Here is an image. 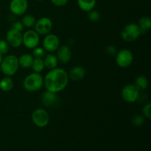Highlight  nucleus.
<instances>
[{
	"label": "nucleus",
	"mask_w": 151,
	"mask_h": 151,
	"mask_svg": "<svg viewBox=\"0 0 151 151\" xmlns=\"http://www.w3.org/2000/svg\"><path fill=\"white\" fill-rule=\"evenodd\" d=\"M69 75L61 68L50 69L44 78V86L46 90L53 93H58L63 91L68 85Z\"/></svg>",
	"instance_id": "f257e3e1"
},
{
	"label": "nucleus",
	"mask_w": 151,
	"mask_h": 151,
	"mask_svg": "<svg viewBox=\"0 0 151 151\" xmlns=\"http://www.w3.org/2000/svg\"><path fill=\"white\" fill-rule=\"evenodd\" d=\"M44 86V78L40 73L32 72L26 77L23 81V87L26 91L35 92L41 89Z\"/></svg>",
	"instance_id": "f03ea898"
},
{
	"label": "nucleus",
	"mask_w": 151,
	"mask_h": 151,
	"mask_svg": "<svg viewBox=\"0 0 151 151\" xmlns=\"http://www.w3.org/2000/svg\"><path fill=\"white\" fill-rule=\"evenodd\" d=\"M19 64L18 58L14 55H8L6 57L3 58L2 61L0 64V68L6 76L11 77L17 72L19 69Z\"/></svg>",
	"instance_id": "7ed1b4c3"
},
{
	"label": "nucleus",
	"mask_w": 151,
	"mask_h": 151,
	"mask_svg": "<svg viewBox=\"0 0 151 151\" xmlns=\"http://www.w3.org/2000/svg\"><path fill=\"white\" fill-rule=\"evenodd\" d=\"M142 35L141 29L137 24L129 23L121 31V38L126 42H133Z\"/></svg>",
	"instance_id": "20e7f679"
},
{
	"label": "nucleus",
	"mask_w": 151,
	"mask_h": 151,
	"mask_svg": "<svg viewBox=\"0 0 151 151\" xmlns=\"http://www.w3.org/2000/svg\"><path fill=\"white\" fill-rule=\"evenodd\" d=\"M31 119L35 126L38 128H45L50 122V118L48 112L45 109L38 108L32 112Z\"/></svg>",
	"instance_id": "39448f33"
},
{
	"label": "nucleus",
	"mask_w": 151,
	"mask_h": 151,
	"mask_svg": "<svg viewBox=\"0 0 151 151\" xmlns=\"http://www.w3.org/2000/svg\"><path fill=\"white\" fill-rule=\"evenodd\" d=\"M115 60L118 66L121 68H127L132 64L134 61V55L132 52L128 49H122L117 51L115 55Z\"/></svg>",
	"instance_id": "423d86ee"
},
{
	"label": "nucleus",
	"mask_w": 151,
	"mask_h": 151,
	"mask_svg": "<svg viewBox=\"0 0 151 151\" xmlns=\"http://www.w3.org/2000/svg\"><path fill=\"white\" fill-rule=\"evenodd\" d=\"M40 42V36L33 29H28L22 34V44L26 48L32 50L38 47Z\"/></svg>",
	"instance_id": "0eeeda50"
},
{
	"label": "nucleus",
	"mask_w": 151,
	"mask_h": 151,
	"mask_svg": "<svg viewBox=\"0 0 151 151\" xmlns=\"http://www.w3.org/2000/svg\"><path fill=\"white\" fill-rule=\"evenodd\" d=\"M52 21L51 20V19H50L49 17H46V16L38 19L34 25L35 32L38 35H46L50 33L52 29Z\"/></svg>",
	"instance_id": "6e6552de"
},
{
	"label": "nucleus",
	"mask_w": 151,
	"mask_h": 151,
	"mask_svg": "<svg viewBox=\"0 0 151 151\" xmlns=\"http://www.w3.org/2000/svg\"><path fill=\"white\" fill-rule=\"evenodd\" d=\"M139 91L134 84H128L122 89V97L127 103H133L138 100Z\"/></svg>",
	"instance_id": "1a4fd4ad"
},
{
	"label": "nucleus",
	"mask_w": 151,
	"mask_h": 151,
	"mask_svg": "<svg viewBox=\"0 0 151 151\" xmlns=\"http://www.w3.org/2000/svg\"><path fill=\"white\" fill-rule=\"evenodd\" d=\"M43 48L49 53H52L57 51L60 47V39L55 34H47L43 40Z\"/></svg>",
	"instance_id": "9d476101"
},
{
	"label": "nucleus",
	"mask_w": 151,
	"mask_h": 151,
	"mask_svg": "<svg viewBox=\"0 0 151 151\" xmlns=\"http://www.w3.org/2000/svg\"><path fill=\"white\" fill-rule=\"evenodd\" d=\"M10 10L14 16H23L28 8L27 0H11L10 2Z\"/></svg>",
	"instance_id": "9b49d317"
},
{
	"label": "nucleus",
	"mask_w": 151,
	"mask_h": 151,
	"mask_svg": "<svg viewBox=\"0 0 151 151\" xmlns=\"http://www.w3.org/2000/svg\"><path fill=\"white\" fill-rule=\"evenodd\" d=\"M6 41L10 47L13 48H19L22 44V32L11 29L7 31L6 34Z\"/></svg>",
	"instance_id": "f8f14e48"
},
{
	"label": "nucleus",
	"mask_w": 151,
	"mask_h": 151,
	"mask_svg": "<svg viewBox=\"0 0 151 151\" xmlns=\"http://www.w3.org/2000/svg\"><path fill=\"white\" fill-rule=\"evenodd\" d=\"M41 102L45 107H56L59 103V97L56 93L46 91L41 96Z\"/></svg>",
	"instance_id": "ddd939ff"
},
{
	"label": "nucleus",
	"mask_w": 151,
	"mask_h": 151,
	"mask_svg": "<svg viewBox=\"0 0 151 151\" xmlns=\"http://www.w3.org/2000/svg\"><path fill=\"white\" fill-rule=\"evenodd\" d=\"M72 50L70 47L67 45H60L57 50V57L58 62L63 64H66L69 63L72 58Z\"/></svg>",
	"instance_id": "4468645a"
},
{
	"label": "nucleus",
	"mask_w": 151,
	"mask_h": 151,
	"mask_svg": "<svg viewBox=\"0 0 151 151\" xmlns=\"http://www.w3.org/2000/svg\"><path fill=\"white\" fill-rule=\"evenodd\" d=\"M69 78L73 81H80L86 76V70L83 67L80 66H74L69 71Z\"/></svg>",
	"instance_id": "2eb2a0df"
},
{
	"label": "nucleus",
	"mask_w": 151,
	"mask_h": 151,
	"mask_svg": "<svg viewBox=\"0 0 151 151\" xmlns=\"http://www.w3.org/2000/svg\"><path fill=\"white\" fill-rule=\"evenodd\" d=\"M43 60H44L45 67L50 70L56 68L58 64V60L57 57L52 53H49V54L45 55V56L43 58Z\"/></svg>",
	"instance_id": "dca6fc26"
},
{
	"label": "nucleus",
	"mask_w": 151,
	"mask_h": 151,
	"mask_svg": "<svg viewBox=\"0 0 151 151\" xmlns=\"http://www.w3.org/2000/svg\"><path fill=\"white\" fill-rule=\"evenodd\" d=\"M19 60V66L22 67L23 69H28L31 68V66L33 62L34 57L32 55L29 54V53H25V54L22 55L19 58H18Z\"/></svg>",
	"instance_id": "f3484780"
},
{
	"label": "nucleus",
	"mask_w": 151,
	"mask_h": 151,
	"mask_svg": "<svg viewBox=\"0 0 151 151\" xmlns=\"http://www.w3.org/2000/svg\"><path fill=\"white\" fill-rule=\"evenodd\" d=\"M96 2L97 0H78V5L83 11L88 12L94 8Z\"/></svg>",
	"instance_id": "a211bd4d"
},
{
	"label": "nucleus",
	"mask_w": 151,
	"mask_h": 151,
	"mask_svg": "<svg viewBox=\"0 0 151 151\" xmlns=\"http://www.w3.org/2000/svg\"><path fill=\"white\" fill-rule=\"evenodd\" d=\"M137 24L141 29L142 34H145L151 28V19L149 16H142L140 18Z\"/></svg>",
	"instance_id": "6ab92c4d"
},
{
	"label": "nucleus",
	"mask_w": 151,
	"mask_h": 151,
	"mask_svg": "<svg viewBox=\"0 0 151 151\" xmlns=\"http://www.w3.org/2000/svg\"><path fill=\"white\" fill-rule=\"evenodd\" d=\"M139 91H145L147 88L149 86V82L147 78L145 75H139L135 80L134 84Z\"/></svg>",
	"instance_id": "aec40b11"
},
{
	"label": "nucleus",
	"mask_w": 151,
	"mask_h": 151,
	"mask_svg": "<svg viewBox=\"0 0 151 151\" xmlns=\"http://www.w3.org/2000/svg\"><path fill=\"white\" fill-rule=\"evenodd\" d=\"M13 87V81L11 77L5 76L0 81V89L4 92L11 91Z\"/></svg>",
	"instance_id": "412c9836"
},
{
	"label": "nucleus",
	"mask_w": 151,
	"mask_h": 151,
	"mask_svg": "<svg viewBox=\"0 0 151 151\" xmlns=\"http://www.w3.org/2000/svg\"><path fill=\"white\" fill-rule=\"evenodd\" d=\"M35 22H36V20H35V17L31 14L24 15L22 19V21H21L24 27L26 28H31L34 27Z\"/></svg>",
	"instance_id": "4be33fe9"
},
{
	"label": "nucleus",
	"mask_w": 151,
	"mask_h": 151,
	"mask_svg": "<svg viewBox=\"0 0 151 151\" xmlns=\"http://www.w3.org/2000/svg\"><path fill=\"white\" fill-rule=\"evenodd\" d=\"M31 68L33 72H36V73L42 72L45 68L43 58H34Z\"/></svg>",
	"instance_id": "5701e85b"
},
{
	"label": "nucleus",
	"mask_w": 151,
	"mask_h": 151,
	"mask_svg": "<svg viewBox=\"0 0 151 151\" xmlns=\"http://www.w3.org/2000/svg\"><path fill=\"white\" fill-rule=\"evenodd\" d=\"M145 119V117L142 114H138L134 115V117L132 118V123L136 127H140L144 124Z\"/></svg>",
	"instance_id": "b1692460"
},
{
	"label": "nucleus",
	"mask_w": 151,
	"mask_h": 151,
	"mask_svg": "<svg viewBox=\"0 0 151 151\" xmlns=\"http://www.w3.org/2000/svg\"><path fill=\"white\" fill-rule=\"evenodd\" d=\"M32 56L34 58H43L45 56V50L43 47H36L32 49Z\"/></svg>",
	"instance_id": "393cba45"
},
{
	"label": "nucleus",
	"mask_w": 151,
	"mask_h": 151,
	"mask_svg": "<svg viewBox=\"0 0 151 151\" xmlns=\"http://www.w3.org/2000/svg\"><path fill=\"white\" fill-rule=\"evenodd\" d=\"M88 19L92 22H97L100 19V13L96 10H91L88 12Z\"/></svg>",
	"instance_id": "a878e982"
},
{
	"label": "nucleus",
	"mask_w": 151,
	"mask_h": 151,
	"mask_svg": "<svg viewBox=\"0 0 151 151\" xmlns=\"http://www.w3.org/2000/svg\"><path fill=\"white\" fill-rule=\"evenodd\" d=\"M142 115L147 119H150L151 117V103H146L142 107Z\"/></svg>",
	"instance_id": "bb28decb"
},
{
	"label": "nucleus",
	"mask_w": 151,
	"mask_h": 151,
	"mask_svg": "<svg viewBox=\"0 0 151 151\" xmlns=\"http://www.w3.org/2000/svg\"><path fill=\"white\" fill-rule=\"evenodd\" d=\"M9 48H10V45L6 41V40L1 39L0 40V53L1 55L7 54V52L9 51Z\"/></svg>",
	"instance_id": "cd10ccee"
},
{
	"label": "nucleus",
	"mask_w": 151,
	"mask_h": 151,
	"mask_svg": "<svg viewBox=\"0 0 151 151\" xmlns=\"http://www.w3.org/2000/svg\"><path fill=\"white\" fill-rule=\"evenodd\" d=\"M106 52L109 55H115L117 52V49L114 45H109L106 48Z\"/></svg>",
	"instance_id": "c85d7f7f"
},
{
	"label": "nucleus",
	"mask_w": 151,
	"mask_h": 151,
	"mask_svg": "<svg viewBox=\"0 0 151 151\" xmlns=\"http://www.w3.org/2000/svg\"><path fill=\"white\" fill-rule=\"evenodd\" d=\"M12 28L16 29V30L19 31V32H22L24 29V26L22 22H21V21H16V22H13V25H12Z\"/></svg>",
	"instance_id": "c756f323"
},
{
	"label": "nucleus",
	"mask_w": 151,
	"mask_h": 151,
	"mask_svg": "<svg viewBox=\"0 0 151 151\" xmlns=\"http://www.w3.org/2000/svg\"><path fill=\"white\" fill-rule=\"evenodd\" d=\"M50 1L54 5L57 7H63L69 2V0H50Z\"/></svg>",
	"instance_id": "7c9ffc66"
},
{
	"label": "nucleus",
	"mask_w": 151,
	"mask_h": 151,
	"mask_svg": "<svg viewBox=\"0 0 151 151\" xmlns=\"http://www.w3.org/2000/svg\"><path fill=\"white\" fill-rule=\"evenodd\" d=\"M2 59H3V55L0 53V64H1V61H2Z\"/></svg>",
	"instance_id": "2f4dec72"
},
{
	"label": "nucleus",
	"mask_w": 151,
	"mask_h": 151,
	"mask_svg": "<svg viewBox=\"0 0 151 151\" xmlns=\"http://www.w3.org/2000/svg\"><path fill=\"white\" fill-rule=\"evenodd\" d=\"M35 1H44V0H35Z\"/></svg>",
	"instance_id": "473e14b6"
}]
</instances>
